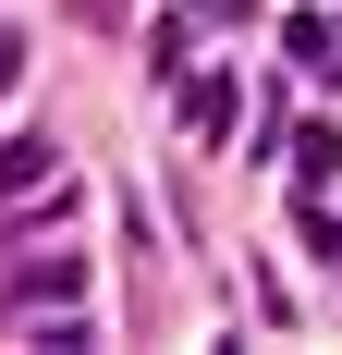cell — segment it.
<instances>
[{
  "instance_id": "obj_1",
  "label": "cell",
  "mask_w": 342,
  "mask_h": 355,
  "mask_svg": "<svg viewBox=\"0 0 342 355\" xmlns=\"http://www.w3.org/2000/svg\"><path fill=\"white\" fill-rule=\"evenodd\" d=\"M73 294H86V257H37L12 282V306H73Z\"/></svg>"
},
{
  "instance_id": "obj_2",
  "label": "cell",
  "mask_w": 342,
  "mask_h": 355,
  "mask_svg": "<svg viewBox=\"0 0 342 355\" xmlns=\"http://www.w3.org/2000/svg\"><path fill=\"white\" fill-rule=\"evenodd\" d=\"M49 172H62V159H49V135H12V147H0V196H37Z\"/></svg>"
},
{
  "instance_id": "obj_3",
  "label": "cell",
  "mask_w": 342,
  "mask_h": 355,
  "mask_svg": "<svg viewBox=\"0 0 342 355\" xmlns=\"http://www.w3.org/2000/svg\"><path fill=\"white\" fill-rule=\"evenodd\" d=\"M281 147H294V184H306V196L342 172V135H330V123H306V135H281Z\"/></svg>"
},
{
  "instance_id": "obj_4",
  "label": "cell",
  "mask_w": 342,
  "mask_h": 355,
  "mask_svg": "<svg viewBox=\"0 0 342 355\" xmlns=\"http://www.w3.org/2000/svg\"><path fill=\"white\" fill-rule=\"evenodd\" d=\"M183 123H196V135H233V86H220V73H208L196 98H183Z\"/></svg>"
},
{
  "instance_id": "obj_5",
  "label": "cell",
  "mask_w": 342,
  "mask_h": 355,
  "mask_svg": "<svg viewBox=\"0 0 342 355\" xmlns=\"http://www.w3.org/2000/svg\"><path fill=\"white\" fill-rule=\"evenodd\" d=\"M12 73H25V37H12V25H0V86H12Z\"/></svg>"
}]
</instances>
